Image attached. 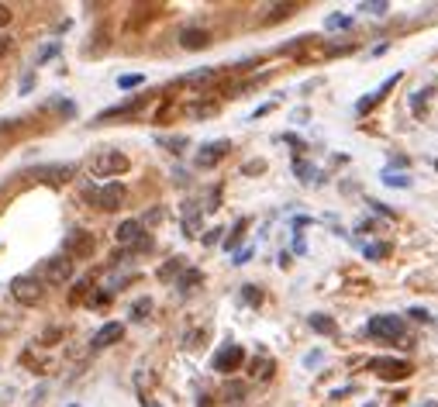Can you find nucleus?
Wrapping results in <instances>:
<instances>
[{
  "instance_id": "obj_1",
  "label": "nucleus",
  "mask_w": 438,
  "mask_h": 407,
  "mask_svg": "<svg viewBox=\"0 0 438 407\" xmlns=\"http://www.w3.org/2000/svg\"><path fill=\"white\" fill-rule=\"evenodd\" d=\"M128 166L131 159L118 152V149H104V152H97L93 159H90V176H121V173H128Z\"/></svg>"
},
{
  "instance_id": "obj_2",
  "label": "nucleus",
  "mask_w": 438,
  "mask_h": 407,
  "mask_svg": "<svg viewBox=\"0 0 438 407\" xmlns=\"http://www.w3.org/2000/svg\"><path fill=\"white\" fill-rule=\"evenodd\" d=\"M124 197H128V190H124L121 183H104V187H97V190H86V201H93L100 211H118V207H124Z\"/></svg>"
},
{
  "instance_id": "obj_3",
  "label": "nucleus",
  "mask_w": 438,
  "mask_h": 407,
  "mask_svg": "<svg viewBox=\"0 0 438 407\" xmlns=\"http://www.w3.org/2000/svg\"><path fill=\"white\" fill-rule=\"evenodd\" d=\"M11 293H14L18 304L35 307V304H41V297H45V283L35 280V276H18V280L11 283Z\"/></svg>"
},
{
  "instance_id": "obj_4",
  "label": "nucleus",
  "mask_w": 438,
  "mask_h": 407,
  "mask_svg": "<svg viewBox=\"0 0 438 407\" xmlns=\"http://www.w3.org/2000/svg\"><path fill=\"white\" fill-rule=\"evenodd\" d=\"M366 335H373V338H400L404 335V321H400L397 314H376V318H369L366 321Z\"/></svg>"
},
{
  "instance_id": "obj_5",
  "label": "nucleus",
  "mask_w": 438,
  "mask_h": 407,
  "mask_svg": "<svg viewBox=\"0 0 438 407\" xmlns=\"http://www.w3.org/2000/svg\"><path fill=\"white\" fill-rule=\"evenodd\" d=\"M114 239H118V245H128V248H149V235H145L142 221H135V218L121 221L118 232H114Z\"/></svg>"
},
{
  "instance_id": "obj_6",
  "label": "nucleus",
  "mask_w": 438,
  "mask_h": 407,
  "mask_svg": "<svg viewBox=\"0 0 438 407\" xmlns=\"http://www.w3.org/2000/svg\"><path fill=\"white\" fill-rule=\"evenodd\" d=\"M41 276H45V283H69V280H73V259H69V255H52V259H45Z\"/></svg>"
},
{
  "instance_id": "obj_7",
  "label": "nucleus",
  "mask_w": 438,
  "mask_h": 407,
  "mask_svg": "<svg viewBox=\"0 0 438 407\" xmlns=\"http://www.w3.org/2000/svg\"><path fill=\"white\" fill-rule=\"evenodd\" d=\"M228 152H232V142H225V138H221V142H207V145L197 152V159H194V163H197L200 169H211V166L221 163Z\"/></svg>"
},
{
  "instance_id": "obj_8",
  "label": "nucleus",
  "mask_w": 438,
  "mask_h": 407,
  "mask_svg": "<svg viewBox=\"0 0 438 407\" xmlns=\"http://www.w3.org/2000/svg\"><path fill=\"white\" fill-rule=\"evenodd\" d=\"M369 369H376L383 380H404V376H411V363H404V359H369Z\"/></svg>"
},
{
  "instance_id": "obj_9",
  "label": "nucleus",
  "mask_w": 438,
  "mask_h": 407,
  "mask_svg": "<svg viewBox=\"0 0 438 407\" xmlns=\"http://www.w3.org/2000/svg\"><path fill=\"white\" fill-rule=\"evenodd\" d=\"M241 363H245V352H241V345H225V349L214 356V369H218V373H235Z\"/></svg>"
},
{
  "instance_id": "obj_10",
  "label": "nucleus",
  "mask_w": 438,
  "mask_h": 407,
  "mask_svg": "<svg viewBox=\"0 0 438 407\" xmlns=\"http://www.w3.org/2000/svg\"><path fill=\"white\" fill-rule=\"evenodd\" d=\"M93 245H97V242H93V235H90V232H83V228H77V232L66 239V248H69L77 259H90V255H93Z\"/></svg>"
},
{
  "instance_id": "obj_11",
  "label": "nucleus",
  "mask_w": 438,
  "mask_h": 407,
  "mask_svg": "<svg viewBox=\"0 0 438 407\" xmlns=\"http://www.w3.org/2000/svg\"><path fill=\"white\" fill-rule=\"evenodd\" d=\"M180 45H183L187 52L207 48V45H211V32H207V28H183V32H180Z\"/></svg>"
},
{
  "instance_id": "obj_12",
  "label": "nucleus",
  "mask_w": 438,
  "mask_h": 407,
  "mask_svg": "<svg viewBox=\"0 0 438 407\" xmlns=\"http://www.w3.org/2000/svg\"><path fill=\"white\" fill-rule=\"evenodd\" d=\"M397 80H400V73H394V76H387V80H383V86H380V90H373L369 97H362V100L356 104L359 114H369V111L376 107V100H383V93H387V90H394V83H397Z\"/></svg>"
},
{
  "instance_id": "obj_13",
  "label": "nucleus",
  "mask_w": 438,
  "mask_h": 407,
  "mask_svg": "<svg viewBox=\"0 0 438 407\" xmlns=\"http://www.w3.org/2000/svg\"><path fill=\"white\" fill-rule=\"evenodd\" d=\"M121 335H124V325H121V321H107V325H104L100 331H97V335H93V349L114 345V342H121Z\"/></svg>"
},
{
  "instance_id": "obj_14",
  "label": "nucleus",
  "mask_w": 438,
  "mask_h": 407,
  "mask_svg": "<svg viewBox=\"0 0 438 407\" xmlns=\"http://www.w3.org/2000/svg\"><path fill=\"white\" fill-rule=\"evenodd\" d=\"M142 104H145V97L124 100V104H118V107H107V111H100V114H97V121H111V118H121V114H135Z\"/></svg>"
},
{
  "instance_id": "obj_15",
  "label": "nucleus",
  "mask_w": 438,
  "mask_h": 407,
  "mask_svg": "<svg viewBox=\"0 0 438 407\" xmlns=\"http://www.w3.org/2000/svg\"><path fill=\"white\" fill-rule=\"evenodd\" d=\"M214 76H218V69H214V66H207V69H194V73H187L183 83H187V86H204V83H211Z\"/></svg>"
},
{
  "instance_id": "obj_16",
  "label": "nucleus",
  "mask_w": 438,
  "mask_h": 407,
  "mask_svg": "<svg viewBox=\"0 0 438 407\" xmlns=\"http://www.w3.org/2000/svg\"><path fill=\"white\" fill-rule=\"evenodd\" d=\"M297 11V4H270L266 7V21H279V18H290Z\"/></svg>"
},
{
  "instance_id": "obj_17",
  "label": "nucleus",
  "mask_w": 438,
  "mask_h": 407,
  "mask_svg": "<svg viewBox=\"0 0 438 407\" xmlns=\"http://www.w3.org/2000/svg\"><path fill=\"white\" fill-rule=\"evenodd\" d=\"M307 321H311V328H314L318 335H335V321H331L328 314H311Z\"/></svg>"
},
{
  "instance_id": "obj_18",
  "label": "nucleus",
  "mask_w": 438,
  "mask_h": 407,
  "mask_svg": "<svg viewBox=\"0 0 438 407\" xmlns=\"http://www.w3.org/2000/svg\"><path fill=\"white\" fill-rule=\"evenodd\" d=\"M200 280H204V276H200V269H183V276H180V283H176V286L187 293V290H194Z\"/></svg>"
},
{
  "instance_id": "obj_19",
  "label": "nucleus",
  "mask_w": 438,
  "mask_h": 407,
  "mask_svg": "<svg viewBox=\"0 0 438 407\" xmlns=\"http://www.w3.org/2000/svg\"><path fill=\"white\" fill-rule=\"evenodd\" d=\"M387 252H390V245H387V242H373V245H362V255H366V259H383V255H387Z\"/></svg>"
},
{
  "instance_id": "obj_20",
  "label": "nucleus",
  "mask_w": 438,
  "mask_h": 407,
  "mask_svg": "<svg viewBox=\"0 0 438 407\" xmlns=\"http://www.w3.org/2000/svg\"><path fill=\"white\" fill-rule=\"evenodd\" d=\"M197 228H200V214H197V211H190V214L183 218V235H190V239H194V235H197Z\"/></svg>"
},
{
  "instance_id": "obj_21",
  "label": "nucleus",
  "mask_w": 438,
  "mask_h": 407,
  "mask_svg": "<svg viewBox=\"0 0 438 407\" xmlns=\"http://www.w3.org/2000/svg\"><path fill=\"white\" fill-rule=\"evenodd\" d=\"M149 311H152V300H149V297H142V300H135V307H131V318H135V321H142Z\"/></svg>"
},
{
  "instance_id": "obj_22",
  "label": "nucleus",
  "mask_w": 438,
  "mask_h": 407,
  "mask_svg": "<svg viewBox=\"0 0 438 407\" xmlns=\"http://www.w3.org/2000/svg\"><path fill=\"white\" fill-rule=\"evenodd\" d=\"M142 83H145V76H142V73H124V76H118L121 90H131V86H142Z\"/></svg>"
},
{
  "instance_id": "obj_23",
  "label": "nucleus",
  "mask_w": 438,
  "mask_h": 407,
  "mask_svg": "<svg viewBox=\"0 0 438 407\" xmlns=\"http://www.w3.org/2000/svg\"><path fill=\"white\" fill-rule=\"evenodd\" d=\"M180 269H183V262H180V259H173V262H166V266H162V269H159V280H173V276H176Z\"/></svg>"
},
{
  "instance_id": "obj_24",
  "label": "nucleus",
  "mask_w": 438,
  "mask_h": 407,
  "mask_svg": "<svg viewBox=\"0 0 438 407\" xmlns=\"http://www.w3.org/2000/svg\"><path fill=\"white\" fill-rule=\"evenodd\" d=\"M359 11H366V14H387V11H390V4H387V0H376V4H359Z\"/></svg>"
},
{
  "instance_id": "obj_25",
  "label": "nucleus",
  "mask_w": 438,
  "mask_h": 407,
  "mask_svg": "<svg viewBox=\"0 0 438 407\" xmlns=\"http://www.w3.org/2000/svg\"><path fill=\"white\" fill-rule=\"evenodd\" d=\"M349 25H352V18H345V14H331L324 21V28H349Z\"/></svg>"
},
{
  "instance_id": "obj_26",
  "label": "nucleus",
  "mask_w": 438,
  "mask_h": 407,
  "mask_svg": "<svg viewBox=\"0 0 438 407\" xmlns=\"http://www.w3.org/2000/svg\"><path fill=\"white\" fill-rule=\"evenodd\" d=\"M383 183H387V187H404V190L411 187V180H407V176H394V173H387V176H383Z\"/></svg>"
},
{
  "instance_id": "obj_27",
  "label": "nucleus",
  "mask_w": 438,
  "mask_h": 407,
  "mask_svg": "<svg viewBox=\"0 0 438 407\" xmlns=\"http://www.w3.org/2000/svg\"><path fill=\"white\" fill-rule=\"evenodd\" d=\"M55 55H59V45H55V41H52V45H45V48L39 52V66H41V62H48V59H55Z\"/></svg>"
},
{
  "instance_id": "obj_28",
  "label": "nucleus",
  "mask_w": 438,
  "mask_h": 407,
  "mask_svg": "<svg viewBox=\"0 0 438 407\" xmlns=\"http://www.w3.org/2000/svg\"><path fill=\"white\" fill-rule=\"evenodd\" d=\"M293 173H297V176H300V180H304V183H307V180H311V173H314V169H311V166H307V163H300V159H297V163H293Z\"/></svg>"
},
{
  "instance_id": "obj_29",
  "label": "nucleus",
  "mask_w": 438,
  "mask_h": 407,
  "mask_svg": "<svg viewBox=\"0 0 438 407\" xmlns=\"http://www.w3.org/2000/svg\"><path fill=\"white\" fill-rule=\"evenodd\" d=\"M270 369H273V363L259 359V363H252V376H270Z\"/></svg>"
},
{
  "instance_id": "obj_30",
  "label": "nucleus",
  "mask_w": 438,
  "mask_h": 407,
  "mask_svg": "<svg viewBox=\"0 0 438 407\" xmlns=\"http://www.w3.org/2000/svg\"><path fill=\"white\" fill-rule=\"evenodd\" d=\"M187 114H214V104H190Z\"/></svg>"
},
{
  "instance_id": "obj_31",
  "label": "nucleus",
  "mask_w": 438,
  "mask_h": 407,
  "mask_svg": "<svg viewBox=\"0 0 438 407\" xmlns=\"http://www.w3.org/2000/svg\"><path fill=\"white\" fill-rule=\"evenodd\" d=\"M241 232H245V221H239V225H235V232L228 235V242H225V248H235V245H239V235H241Z\"/></svg>"
},
{
  "instance_id": "obj_32",
  "label": "nucleus",
  "mask_w": 438,
  "mask_h": 407,
  "mask_svg": "<svg viewBox=\"0 0 438 407\" xmlns=\"http://www.w3.org/2000/svg\"><path fill=\"white\" fill-rule=\"evenodd\" d=\"M241 394H245V387H241V383H228V387H225V397H232V401H239Z\"/></svg>"
},
{
  "instance_id": "obj_33",
  "label": "nucleus",
  "mask_w": 438,
  "mask_h": 407,
  "mask_svg": "<svg viewBox=\"0 0 438 407\" xmlns=\"http://www.w3.org/2000/svg\"><path fill=\"white\" fill-rule=\"evenodd\" d=\"M407 314H411V318H414V321H425V325H428V321H432V314H428V311H425V307H411V311H407Z\"/></svg>"
},
{
  "instance_id": "obj_34",
  "label": "nucleus",
  "mask_w": 438,
  "mask_h": 407,
  "mask_svg": "<svg viewBox=\"0 0 438 407\" xmlns=\"http://www.w3.org/2000/svg\"><path fill=\"white\" fill-rule=\"evenodd\" d=\"M11 21H14V11H11L7 4H0V28H7Z\"/></svg>"
},
{
  "instance_id": "obj_35",
  "label": "nucleus",
  "mask_w": 438,
  "mask_h": 407,
  "mask_svg": "<svg viewBox=\"0 0 438 407\" xmlns=\"http://www.w3.org/2000/svg\"><path fill=\"white\" fill-rule=\"evenodd\" d=\"M241 297H245L248 304H259V300H263V293H259L255 286H245V293H241Z\"/></svg>"
},
{
  "instance_id": "obj_36",
  "label": "nucleus",
  "mask_w": 438,
  "mask_h": 407,
  "mask_svg": "<svg viewBox=\"0 0 438 407\" xmlns=\"http://www.w3.org/2000/svg\"><path fill=\"white\" fill-rule=\"evenodd\" d=\"M32 86H35V73H25L21 76V93H32Z\"/></svg>"
},
{
  "instance_id": "obj_37",
  "label": "nucleus",
  "mask_w": 438,
  "mask_h": 407,
  "mask_svg": "<svg viewBox=\"0 0 438 407\" xmlns=\"http://www.w3.org/2000/svg\"><path fill=\"white\" fill-rule=\"evenodd\" d=\"M428 93H432V90H418V93H414V100H411V104H414V111H418V107L428 100Z\"/></svg>"
},
{
  "instance_id": "obj_38",
  "label": "nucleus",
  "mask_w": 438,
  "mask_h": 407,
  "mask_svg": "<svg viewBox=\"0 0 438 407\" xmlns=\"http://www.w3.org/2000/svg\"><path fill=\"white\" fill-rule=\"evenodd\" d=\"M83 297H86V283H77V290H73V293H69V300H73V304H77V300H83Z\"/></svg>"
},
{
  "instance_id": "obj_39",
  "label": "nucleus",
  "mask_w": 438,
  "mask_h": 407,
  "mask_svg": "<svg viewBox=\"0 0 438 407\" xmlns=\"http://www.w3.org/2000/svg\"><path fill=\"white\" fill-rule=\"evenodd\" d=\"M7 52H11V35H4V32H0V59H4Z\"/></svg>"
},
{
  "instance_id": "obj_40",
  "label": "nucleus",
  "mask_w": 438,
  "mask_h": 407,
  "mask_svg": "<svg viewBox=\"0 0 438 407\" xmlns=\"http://www.w3.org/2000/svg\"><path fill=\"white\" fill-rule=\"evenodd\" d=\"M248 255H252V248H239V252H235V266L248 262Z\"/></svg>"
},
{
  "instance_id": "obj_41",
  "label": "nucleus",
  "mask_w": 438,
  "mask_h": 407,
  "mask_svg": "<svg viewBox=\"0 0 438 407\" xmlns=\"http://www.w3.org/2000/svg\"><path fill=\"white\" fill-rule=\"evenodd\" d=\"M218 239H221V228H214L211 235H204V242H207V245H214V242H218Z\"/></svg>"
},
{
  "instance_id": "obj_42",
  "label": "nucleus",
  "mask_w": 438,
  "mask_h": 407,
  "mask_svg": "<svg viewBox=\"0 0 438 407\" xmlns=\"http://www.w3.org/2000/svg\"><path fill=\"white\" fill-rule=\"evenodd\" d=\"M425 407H438V404H425Z\"/></svg>"
},
{
  "instance_id": "obj_43",
  "label": "nucleus",
  "mask_w": 438,
  "mask_h": 407,
  "mask_svg": "<svg viewBox=\"0 0 438 407\" xmlns=\"http://www.w3.org/2000/svg\"><path fill=\"white\" fill-rule=\"evenodd\" d=\"M69 407H80V404H69Z\"/></svg>"
},
{
  "instance_id": "obj_44",
  "label": "nucleus",
  "mask_w": 438,
  "mask_h": 407,
  "mask_svg": "<svg viewBox=\"0 0 438 407\" xmlns=\"http://www.w3.org/2000/svg\"><path fill=\"white\" fill-rule=\"evenodd\" d=\"M435 169H438V159H435Z\"/></svg>"
}]
</instances>
